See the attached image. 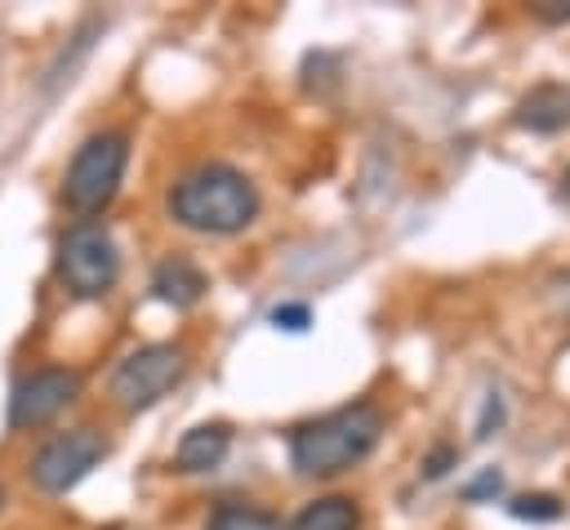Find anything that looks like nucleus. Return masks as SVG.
<instances>
[{
    "instance_id": "obj_3",
    "label": "nucleus",
    "mask_w": 570,
    "mask_h": 530,
    "mask_svg": "<svg viewBox=\"0 0 570 530\" xmlns=\"http://www.w3.org/2000/svg\"><path fill=\"white\" fill-rule=\"evenodd\" d=\"M129 165V143L125 134H94L80 143V151L67 165V183H62V200L89 223L94 214H102L125 178Z\"/></svg>"
},
{
    "instance_id": "obj_8",
    "label": "nucleus",
    "mask_w": 570,
    "mask_h": 530,
    "mask_svg": "<svg viewBox=\"0 0 570 530\" xmlns=\"http://www.w3.org/2000/svg\"><path fill=\"white\" fill-rule=\"evenodd\" d=\"M521 129L530 134H557L570 125V85H539L530 89L521 102H517V116H512Z\"/></svg>"
},
{
    "instance_id": "obj_1",
    "label": "nucleus",
    "mask_w": 570,
    "mask_h": 530,
    "mask_svg": "<svg viewBox=\"0 0 570 530\" xmlns=\"http://www.w3.org/2000/svg\"><path fill=\"white\" fill-rule=\"evenodd\" d=\"M169 214L191 232L232 236L258 218V187L232 165H196L169 187Z\"/></svg>"
},
{
    "instance_id": "obj_9",
    "label": "nucleus",
    "mask_w": 570,
    "mask_h": 530,
    "mask_svg": "<svg viewBox=\"0 0 570 530\" xmlns=\"http://www.w3.org/2000/svg\"><path fill=\"white\" fill-rule=\"evenodd\" d=\"M151 289H156V298L169 303V307H196V303L205 298L209 281H205V272H200L191 258L174 254V258H165V263L151 272Z\"/></svg>"
},
{
    "instance_id": "obj_19",
    "label": "nucleus",
    "mask_w": 570,
    "mask_h": 530,
    "mask_svg": "<svg viewBox=\"0 0 570 530\" xmlns=\"http://www.w3.org/2000/svg\"><path fill=\"white\" fill-rule=\"evenodd\" d=\"M0 508H4V485H0Z\"/></svg>"
},
{
    "instance_id": "obj_12",
    "label": "nucleus",
    "mask_w": 570,
    "mask_h": 530,
    "mask_svg": "<svg viewBox=\"0 0 570 530\" xmlns=\"http://www.w3.org/2000/svg\"><path fill=\"white\" fill-rule=\"evenodd\" d=\"M205 530H281V521L272 512H258V508H240V503H223Z\"/></svg>"
},
{
    "instance_id": "obj_5",
    "label": "nucleus",
    "mask_w": 570,
    "mask_h": 530,
    "mask_svg": "<svg viewBox=\"0 0 570 530\" xmlns=\"http://www.w3.org/2000/svg\"><path fill=\"white\" fill-rule=\"evenodd\" d=\"M187 374V356L174 343H147L129 352L111 374V396L120 410H147L156 405L178 379Z\"/></svg>"
},
{
    "instance_id": "obj_15",
    "label": "nucleus",
    "mask_w": 570,
    "mask_h": 530,
    "mask_svg": "<svg viewBox=\"0 0 570 530\" xmlns=\"http://www.w3.org/2000/svg\"><path fill=\"white\" fill-rule=\"evenodd\" d=\"M499 490H503V477H499L494 468H485L476 481L463 485V499H485V494H499Z\"/></svg>"
},
{
    "instance_id": "obj_13",
    "label": "nucleus",
    "mask_w": 570,
    "mask_h": 530,
    "mask_svg": "<svg viewBox=\"0 0 570 530\" xmlns=\"http://www.w3.org/2000/svg\"><path fill=\"white\" fill-rule=\"evenodd\" d=\"M508 512L517 521H557L561 517V499H552V494H521V499L508 503Z\"/></svg>"
},
{
    "instance_id": "obj_18",
    "label": "nucleus",
    "mask_w": 570,
    "mask_h": 530,
    "mask_svg": "<svg viewBox=\"0 0 570 530\" xmlns=\"http://www.w3.org/2000/svg\"><path fill=\"white\" fill-rule=\"evenodd\" d=\"M561 196H566V205H570V174H566V183H561Z\"/></svg>"
},
{
    "instance_id": "obj_17",
    "label": "nucleus",
    "mask_w": 570,
    "mask_h": 530,
    "mask_svg": "<svg viewBox=\"0 0 570 530\" xmlns=\"http://www.w3.org/2000/svg\"><path fill=\"white\" fill-rule=\"evenodd\" d=\"M450 463H454V450H450V445H436V450L423 459V472H428V477H445Z\"/></svg>"
},
{
    "instance_id": "obj_16",
    "label": "nucleus",
    "mask_w": 570,
    "mask_h": 530,
    "mask_svg": "<svg viewBox=\"0 0 570 530\" xmlns=\"http://www.w3.org/2000/svg\"><path fill=\"white\" fill-rule=\"evenodd\" d=\"M534 9V18H543V22H566L570 18V0H539V4H530Z\"/></svg>"
},
{
    "instance_id": "obj_6",
    "label": "nucleus",
    "mask_w": 570,
    "mask_h": 530,
    "mask_svg": "<svg viewBox=\"0 0 570 530\" xmlns=\"http://www.w3.org/2000/svg\"><path fill=\"white\" fill-rule=\"evenodd\" d=\"M102 454H107L102 432H94V428L62 432V436H53L49 445H40V454L31 459V485L45 490V494H62V490H71Z\"/></svg>"
},
{
    "instance_id": "obj_11",
    "label": "nucleus",
    "mask_w": 570,
    "mask_h": 530,
    "mask_svg": "<svg viewBox=\"0 0 570 530\" xmlns=\"http://www.w3.org/2000/svg\"><path fill=\"white\" fill-rule=\"evenodd\" d=\"M356 526H361L356 503L343 499V494H325V499H312V503L294 517L289 530H356Z\"/></svg>"
},
{
    "instance_id": "obj_2",
    "label": "nucleus",
    "mask_w": 570,
    "mask_h": 530,
    "mask_svg": "<svg viewBox=\"0 0 570 530\" xmlns=\"http://www.w3.org/2000/svg\"><path fill=\"white\" fill-rule=\"evenodd\" d=\"M383 436V414L370 401H352L338 405L303 428H294L289 436V463L303 477H338L352 463H361Z\"/></svg>"
},
{
    "instance_id": "obj_7",
    "label": "nucleus",
    "mask_w": 570,
    "mask_h": 530,
    "mask_svg": "<svg viewBox=\"0 0 570 530\" xmlns=\"http://www.w3.org/2000/svg\"><path fill=\"white\" fill-rule=\"evenodd\" d=\"M76 392H80V374L76 370L53 365V370L27 374L13 387V396H9V428H40V423H49L62 405L76 401Z\"/></svg>"
},
{
    "instance_id": "obj_14",
    "label": "nucleus",
    "mask_w": 570,
    "mask_h": 530,
    "mask_svg": "<svg viewBox=\"0 0 570 530\" xmlns=\"http://www.w3.org/2000/svg\"><path fill=\"white\" fill-rule=\"evenodd\" d=\"M272 325L289 330V334H303L312 325V312H307V303H281V307H272Z\"/></svg>"
},
{
    "instance_id": "obj_10",
    "label": "nucleus",
    "mask_w": 570,
    "mask_h": 530,
    "mask_svg": "<svg viewBox=\"0 0 570 530\" xmlns=\"http://www.w3.org/2000/svg\"><path fill=\"white\" fill-rule=\"evenodd\" d=\"M227 445H232V432H227L223 423H200V428H191V432L178 441V454H174V459H178L183 472H209V468L223 463Z\"/></svg>"
},
{
    "instance_id": "obj_4",
    "label": "nucleus",
    "mask_w": 570,
    "mask_h": 530,
    "mask_svg": "<svg viewBox=\"0 0 570 530\" xmlns=\"http://www.w3.org/2000/svg\"><path fill=\"white\" fill-rule=\"evenodd\" d=\"M120 276V249L102 223H76L58 241V281L76 298H102Z\"/></svg>"
}]
</instances>
